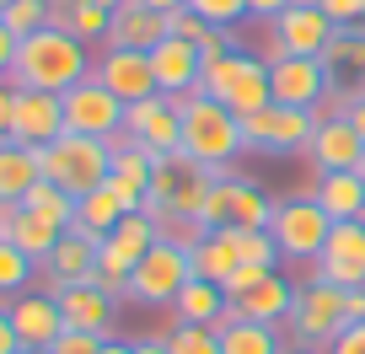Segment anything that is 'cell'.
I'll list each match as a JSON object with an SVG mask.
<instances>
[{
	"label": "cell",
	"instance_id": "obj_1",
	"mask_svg": "<svg viewBox=\"0 0 365 354\" xmlns=\"http://www.w3.org/2000/svg\"><path fill=\"white\" fill-rule=\"evenodd\" d=\"M91 76V54L76 33L65 27H43V33L22 38L16 43V65H11V86H27V92H54L65 97L70 86Z\"/></svg>",
	"mask_w": 365,
	"mask_h": 354
},
{
	"label": "cell",
	"instance_id": "obj_2",
	"mask_svg": "<svg viewBox=\"0 0 365 354\" xmlns=\"http://www.w3.org/2000/svg\"><path fill=\"white\" fill-rule=\"evenodd\" d=\"M182 156L199 161V167L210 172H231L237 167V156H247V145H242V118L231 113V108L210 103L205 92L182 97Z\"/></svg>",
	"mask_w": 365,
	"mask_h": 354
},
{
	"label": "cell",
	"instance_id": "obj_3",
	"mask_svg": "<svg viewBox=\"0 0 365 354\" xmlns=\"http://www.w3.org/2000/svg\"><path fill=\"white\" fill-rule=\"evenodd\" d=\"M43 161V183L65 188L70 199H86L113 177V140H91V135H59L54 145L38 150Z\"/></svg>",
	"mask_w": 365,
	"mask_h": 354
},
{
	"label": "cell",
	"instance_id": "obj_4",
	"mask_svg": "<svg viewBox=\"0 0 365 354\" xmlns=\"http://www.w3.org/2000/svg\"><path fill=\"white\" fill-rule=\"evenodd\" d=\"M199 92H205L210 103L231 108L237 118H252L258 108L274 103V92H269V59L247 54V48H231V54H220V59H205Z\"/></svg>",
	"mask_w": 365,
	"mask_h": 354
},
{
	"label": "cell",
	"instance_id": "obj_5",
	"mask_svg": "<svg viewBox=\"0 0 365 354\" xmlns=\"http://www.w3.org/2000/svg\"><path fill=\"white\" fill-rule=\"evenodd\" d=\"M269 231H274V241H279V252L290 263H307L312 269L322 258V247H328V236H333V215L312 194H290V199H274Z\"/></svg>",
	"mask_w": 365,
	"mask_h": 354
},
{
	"label": "cell",
	"instance_id": "obj_6",
	"mask_svg": "<svg viewBox=\"0 0 365 354\" xmlns=\"http://www.w3.org/2000/svg\"><path fill=\"white\" fill-rule=\"evenodd\" d=\"M194 279V258H188V241L178 236H161L145 258L135 263V274H129V301L135 306H172L178 290Z\"/></svg>",
	"mask_w": 365,
	"mask_h": 354
},
{
	"label": "cell",
	"instance_id": "obj_7",
	"mask_svg": "<svg viewBox=\"0 0 365 354\" xmlns=\"http://www.w3.org/2000/svg\"><path fill=\"white\" fill-rule=\"evenodd\" d=\"M317 118L312 108H290V103H269L252 118H242V145L258 150V156H307L312 135H317Z\"/></svg>",
	"mask_w": 365,
	"mask_h": 354
},
{
	"label": "cell",
	"instance_id": "obj_8",
	"mask_svg": "<svg viewBox=\"0 0 365 354\" xmlns=\"http://www.w3.org/2000/svg\"><path fill=\"white\" fill-rule=\"evenodd\" d=\"M285 328H290V343H301V349H328V343L349 328V317H344V290L328 285V279L296 285V306H290Z\"/></svg>",
	"mask_w": 365,
	"mask_h": 354
},
{
	"label": "cell",
	"instance_id": "obj_9",
	"mask_svg": "<svg viewBox=\"0 0 365 354\" xmlns=\"http://www.w3.org/2000/svg\"><path fill=\"white\" fill-rule=\"evenodd\" d=\"M333 33H339V22H333L328 11H322L317 0H296V6H285V11L269 22V54H290V59H322L333 43Z\"/></svg>",
	"mask_w": 365,
	"mask_h": 354
},
{
	"label": "cell",
	"instance_id": "obj_10",
	"mask_svg": "<svg viewBox=\"0 0 365 354\" xmlns=\"http://www.w3.org/2000/svg\"><path fill=\"white\" fill-rule=\"evenodd\" d=\"M263 59H269V92H274V103L328 113L333 80H328V65H322V59H290V54H263Z\"/></svg>",
	"mask_w": 365,
	"mask_h": 354
},
{
	"label": "cell",
	"instance_id": "obj_11",
	"mask_svg": "<svg viewBox=\"0 0 365 354\" xmlns=\"http://www.w3.org/2000/svg\"><path fill=\"white\" fill-rule=\"evenodd\" d=\"M124 113H129V103H118L97 76H86L81 86L65 92V129H70V135L118 140V135H124Z\"/></svg>",
	"mask_w": 365,
	"mask_h": 354
},
{
	"label": "cell",
	"instance_id": "obj_12",
	"mask_svg": "<svg viewBox=\"0 0 365 354\" xmlns=\"http://www.w3.org/2000/svg\"><path fill=\"white\" fill-rule=\"evenodd\" d=\"M124 140L145 145L150 156H172V150H182V108L172 103V97H161V92L145 97V103H129Z\"/></svg>",
	"mask_w": 365,
	"mask_h": 354
},
{
	"label": "cell",
	"instance_id": "obj_13",
	"mask_svg": "<svg viewBox=\"0 0 365 354\" xmlns=\"http://www.w3.org/2000/svg\"><path fill=\"white\" fill-rule=\"evenodd\" d=\"M307 279H328L339 290H360L365 285V220H339L322 247V258L312 263Z\"/></svg>",
	"mask_w": 365,
	"mask_h": 354
},
{
	"label": "cell",
	"instance_id": "obj_14",
	"mask_svg": "<svg viewBox=\"0 0 365 354\" xmlns=\"http://www.w3.org/2000/svg\"><path fill=\"white\" fill-rule=\"evenodd\" d=\"M59 135H65V97L16 86V103H11V140L16 145L43 150V145H54Z\"/></svg>",
	"mask_w": 365,
	"mask_h": 354
},
{
	"label": "cell",
	"instance_id": "obj_15",
	"mask_svg": "<svg viewBox=\"0 0 365 354\" xmlns=\"http://www.w3.org/2000/svg\"><path fill=\"white\" fill-rule=\"evenodd\" d=\"M360 156H365L360 129H354L344 113H322L317 135H312V145H307L312 172H360Z\"/></svg>",
	"mask_w": 365,
	"mask_h": 354
},
{
	"label": "cell",
	"instance_id": "obj_16",
	"mask_svg": "<svg viewBox=\"0 0 365 354\" xmlns=\"http://www.w3.org/2000/svg\"><path fill=\"white\" fill-rule=\"evenodd\" d=\"M91 76L103 80L118 103L156 97V70H150V54H140V48H103V59H91Z\"/></svg>",
	"mask_w": 365,
	"mask_h": 354
},
{
	"label": "cell",
	"instance_id": "obj_17",
	"mask_svg": "<svg viewBox=\"0 0 365 354\" xmlns=\"http://www.w3.org/2000/svg\"><path fill=\"white\" fill-rule=\"evenodd\" d=\"M322 65H328L339 113L349 103H360V97H365V27H339L333 43H328V54H322Z\"/></svg>",
	"mask_w": 365,
	"mask_h": 354
},
{
	"label": "cell",
	"instance_id": "obj_18",
	"mask_svg": "<svg viewBox=\"0 0 365 354\" xmlns=\"http://www.w3.org/2000/svg\"><path fill=\"white\" fill-rule=\"evenodd\" d=\"M150 70H156V92L172 97V103H182V97L199 92V76H205V54H199L194 43H182V38H161L156 48H150Z\"/></svg>",
	"mask_w": 365,
	"mask_h": 354
},
{
	"label": "cell",
	"instance_id": "obj_19",
	"mask_svg": "<svg viewBox=\"0 0 365 354\" xmlns=\"http://www.w3.org/2000/svg\"><path fill=\"white\" fill-rule=\"evenodd\" d=\"M6 311H11V328L22 338V349H54V338L65 333L59 301L48 290H22L16 301H6Z\"/></svg>",
	"mask_w": 365,
	"mask_h": 354
},
{
	"label": "cell",
	"instance_id": "obj_20",
	"mask_svg": "<svg viewBox=\"0 0 365 354\" xmlns=\"http://www.w3.org/2000/svg\"><path fill=\"white\" fill-rule=\"evenodd\" d=\"M91 274H97V241L76 236V231H65L59 247L38 263V285H43L48 296L65 290V285H91Z\"/></svg>",
	"mask_w": 365,
	"mask_h": 354
},
{
	"label": "cell",
	"instance_id": "obj_21",
	"mask_svg": "<svg viewBox=\"0 0 365 354\" xmlns=\"http://www.w3.org/2000/svg\"><path fill=\"white\" fill-rule=\"evenodd\" d=\"M54 301H59L65 328L97 333V338H113V311H118V301L108 296V290H97V285H65V290H54Z\"/></svg>",
	"mask_w": 365,
	"mask_h": 354
},
{
	"label": "cell",
	"instance_id": "obj_22",
	"mask_svg": "<svg viewBox=\"0 0 365 354\" xmlns=\"http://www.w3.org/2000/svg\"><path fill=\"white\" fill-rule=\"evenodd\" d=\"M290 306H296V285H290L279 269H269V274H263L252 290H242V296L231 301V317H247V322H279V328H285Z\"/></svg>",
	"mask_w": 365,
	"mask_h": 354
},
{
	"label": "cell",
	"instance_id": "obj_23",
	"mask_svg": "<svg viewBox=\"0 0 365 354\" xmlns=\"http://www.w3.org/2000/svg\"><path fill=\"white\" fill-rule=\"evenodd\" d=\"M312 199L339 220H365V172H317L312 177Z\"/></svg>",
	"mask_w": 365,
	"mask_h": 354
},
{
	"label": "cell",
	"instance_id": "obj_24",
	"mask_svg": "<svg viewBox=\"0 0 365 354\" xmlns=\"http://www.w3.org/2000/svg\"><path fill=\"white\" fill-rule=\"evenodd\" d=\"M161 38H167V16H161V11H150V6H140V0H129V6L113 11L108 48H140V54H150Z\"/></svg>",
	"mask_w": 365,
	"mask_h": 354
},
{
	"label": "cell",
	"instance_id": "obj_25",
	"mask_svg": "<svg viewBox=\"0 0 365 354\" xmlns=\"http://www.w3.org/2000/svg\"><path fill=\"white\" fill-rule=\"evenodd\" d=\"M0 236L16 241V247H22L33 263H43L48 252L59 247V236H65V231L48 226V220H38L33 209H22V204H0Z\"/></svg>",
	"mask_w": 365,
	"mask_h": 354
},
{
	"label": "cell",
	"instance_id": "obj_26",
	"mask_svg": "<svg viewBox=\"0 0 365 354\" xmlns=\"http://www.w3.org/2000/svg\"><path fill=\"white\" fill-rule=\"evenodd\" d=\"M167 311H172V322H205V328L231 322V301H226V290H220L215 279H188Z\"/></svg>",
	"mask_w": 365,
	"mask_h": 354
},
{
	"label": "cell",
	"instance_id": "obj_27",
	"mask_svg": "<svg viewBox=\"0 0 365 354\" xmlns=\"http://www.w3.org/2000/svg\"><path fill=\"white\" fill-rule=\"evenodd\" d=\"M43 183V161L33 145H16V140H0V204H22L27 188Z\"/></svg>",
	"mask_w": 365,
	"mask_h": 354
},
{
	"label": "cell",
	"instance_id": "obj_28",
	"mask_svg": "<svg viewBox=\"0 0 365 354\" xmlns=\"http://www.w3.org/2000/svg\"><path fill=\"white\" fill-rule=\"evenodd\" d=\"M285 333L279 322H247V317H231L220 322V354H285Z\"/></svg>",
	"mask_w": 365,
	"mask_h": 354
},
{
	"label": "cell",
	"instance_id": "obj_29",
	"mask_svg": "<svg viewBox=\"0 0 365 354\" xmlns=\"http://www.w3.org/2000/svg\"><path fill=\"white\" fill-rule=\"evenodd\" d=\"M188 258H194V279H215V285H226L242 269V258H237L226 231H199V236L188 241Z\"/></svg>",
	"mask_w": 365,
	"mask_h": 354
},
{
	"label": "cell",
	"instance_id": "obj_30",
	"mask_svg": "<svg viewBox=\"0 0 365 354\" xmlns=\"http://www.w3.org/2000/svg\"><path fill=\"white\" fill-rule=\"evenodd\" d=\"M48 16L81 43H108V27H113V11H103L97 0H48Z\"/></svg>",
	"mask_w": 365,
	"mask_h": 354
},
{
	"label": "cell",
	"instance_id": "obj_31",
	"mask_svg": "<svg viewBox=\"0 0 365 354\" xmlns=\"http://www.w3.org/2000/svg\"><path fill=\"white\" fill-rule=\"evenodd\" d=\"M129 209L118 204L113 199V188H97V194H86V199H76V220H70V231H76V236H86V241H103L108 231L118 226V220H124Z\"/></svg>",
	"mask_w": 365,
	"mask_h": 354
},
{
	"label": "cell",
	"instance_id": "obj_32",
	"mask_svg": "<svg viewBox=\"0 0 365 354\" xmlns=\"http://www.w3.org/2000/svg\"><path fill=\"white\" fill-rule=\"evenodd\" d=\"M269 220H274V199L258 183H247V177H231V226L269 231Z\"/></svg>",
	"mask_w": 365,
	"mask_h": 354
},
{
	"label": "cell",
	"instance_id": "obj_33",
	"mask_svg": "<svg viewBox=\"0 0 365 354\" xmlns=\"http://www.w3.org/2000/svg\"><path fill=\"white\" fill-rule=\"evenodd\" d=\"M33 279H38V263L16 241L0 236V301H16L22 290H33Z\"/></svg>",
	"mask_w": 365,
	"mask_h": 354
},
{
	"label": "cell",
	"instance_id": "obj_34",
	"mask_svg": "<svg viewBox=\"0 0 365 354\" xmlns=\"http://www.w3.org/2000/svg\"><path fill=\"white\" fill-rule=\"evenodd\" d=\"M231 247H237V258L247 263V269H279V241H274V231H242V226H226Z\"/></svg>",
	"mask_w": 365,
	"mask_h": 354
},
{
	"label": "cell",
	"instance_id": "obj_35",
	"mask_svg": "<svg viewBox=\"0 0 365 354\" xmlns=\"http://www.w3.org/2000/svg\"><path fill=\"white\" fill-rule=\"evenodd\" d=\"M22 209H33L38 220H48V226H59V231H70V220H76V199H70L65 188H54V183H38V188H27Z\"/></svg>",
	"mask_w": 365,
	"mask_h": 354
},
{
	"label": "cell",
	"instance_id": "obj_36",
	"mask_svg": "<svg viewBox=\"0 0 365 354\" xmlns=\"http://www.w3.org/2000/svg\"><path fill=\"white\" fill-rule=\"evenodd\" d=\"M167 354H220V328H205V322H172Z\"/></svg>",
	"mask_w": 365,
	"mask_h": 354
},
{
	"label": "cell",
	"instance_id": "obj_37",
	"mask_svg": "<svg viewBox=\"0 0 365 354\" xmlns=\"http://www.w3.org/2000/svg\"><path fill=\"white\" fill-rule=\"evenodd\" d=\"M0 22H6V33L22 43V38L43 33V27H54V16H48V0H11L6 11H0Z\"/></svg>",
	"mask_w": 365,
	"mask_h": 354
},
{
	"label": "cell",
	"instance_id": "obj_38",
	"mask_svg": "<svg viewBox=\"0 0 365 354\" xmlns=\"http://www.w3.org/2000/svg\"><path fill=\"white\" fill-rule=\"evenodd\" d=\"M231 177H237V172H226V177L210 183L205 209H199V231H226L231 226Z\"/></svg>",
	"mask_w": 365,
	"mask_h": 354
},
{
	"label": "cell",
	"instance_id": "obj_39",
	"mask_svg": "<svg viewBox=\"0 0 365 354\" xmlns=\"http://www.w3.org/2000/svg\"><path fill=\"white\" fill-rule=\"evenodd\" d=\"M188 11L205 16L210 27H237L247 16V0H188Z\"/></svg>",
	"mask_w": 365,
	"mask_h": 354
},
{
	"label": "cell",
	"instance_id": "obj_40",
	"mask_svg": "<svg viewBox=\"0 0 365 354\" xmlns=\"http://www.w3.org/2000/svg\"><path fill=\"white\" fill-rule=\"evenodd\" d=\"M167 33L199 48V43H205V33H210V22H205V16H194L188 6H182V11H167Z\"/></svg>",
	"mask_w": 365,
	"mask_h": 354
},
{
	"label": "cell",
	"instance_id": "obj_41",
	"mask_svg": "<svg viewBox=\"0 0 365 354\" xmlns=\"http://www.w3.org/2000/svg\"><path fill=\"white\" fill-rule=\"evenodd\" d=\"M103 343H108V338H97V333L65 328V333L54 338V349H48V354H103Z\"/></svg>",
	"mask_w": 365,
	"mask_h": 354
},
{
	"label": "cell",
	"instance_id": "obj_42",
	"mask_svg": "<svg viewBox=\"0 0 365 354\" xmlns=\"http://www.w3.org/2000/svg\"><path fill=\"white\" fill-rule=\"evenodd\" d=\"M339 27H365V0H317Z\"/></svg>",
	"mask_w": 365,
	"mask_h": 354
},
{
	"label": "cell",
	"instance_id": "obj_43",
	"mask_svg": "<svg viewBox=\"0 0 365 354\" xmlns=\"http://www.w3.org/2000/svg\"><path fill=\"white\" fill-rule=\"evenodd\" d=\"M322 354H365V322H349V328H344Z\"/></svg>",
	"mask_w": 365,
	"mask_h": 354
},
{
	"label": "cell",
	"instance_id": "obj_44",
	"mask_svg": "<svg viewBox=\"0 0 365 354\" xmlns=\"http://www.w3.org/2000/svg\"><path fill=\"white\" fill-rule=\"evenodd\" d=\"M0 354H22V338H16V328H11V311H6V301H0Z\"/></svg>",
	"mask_w": 365,
	"mask_h": 354
},
{
	"label": "cell",
	"instance_id": "obj_45",
	"mask_svg": "<svg viewBox=\"0 0 365 354\" xmlns=\"http://www.w3.org/2000/svg\"><path fill=\"white\" fill-rule=\"evenodd\" d=\"M11 103H16V86L0 80V140H11Z\"/></svg>",
	"mask_w": 365,
	"mask_h": 354
},
{
	"label": "cell",
	"instance_id": "obj_46",
	"mask_svg": "<svg viewBox=\"0 0 365 354\" xmlns=\"http://www.w3.org/2000/svg\"><path fill=\"white\" fill-rule=\"evenodd\" d=\"M11 65H16V38L6 33V22H0V80H11Z\"/></svg>",
	"mask_w": 365,
	"mask_h": 354
},
{
	"label": "cell",
	"instance_id": "obj_47",
	"mask_svg": "<svg viewBox=\"0 0 365 354\" xmlns=\"http://www.w3.org/2000/svg\"><path fill=\"white\" fill-rule=\"evenodd\" d=\"M285 6H296V0H247V16H263V22H274Z\"/></svg>",
	"mask_w": 365,
	"mask_h": 354
},
{
	"label": "cell",
	"instance_id": "obj_48",
	"mask_svg": "<svg viewBox=\"0 0 365 354\" xmlns=\"http://www.w3.org/2000/svg\"><path fill=\"white\" fill-rule=\"evenodd\" d=\"M344 317H349V322H365V285H360V290H344Z\"/></svg>",
	"mask_w": 365,
	"mask_h": 354
},
{
	"label": "cell",
	"instance_id": "obj_49",
	"mask_svg": "<svg viewBox=\"0 0 365 354\" xmlns=\"http://www.w3.org/2000/svg\"><path fill=\"white\" fill-rule=\"evenodd\" d=\"M344 118H349V124L365 135V97H360V103H349V108H344Z\"/></svg>",
	"mask_w": 365,
	"mask_h": 354
},
{
	"label": "cell",
	"instance_id": "obj_50",
	"mask_svg": "<svg viewBox=\"0 0 365 354\" xmlns=\"http://www.w3.org/2000/svg\"><path fill=\"white\" fill-rule=\"evenodd\" d=\"M140 6H150V11H161V16H167V11H182L188 0H140Z\"/></svg>",
	"mask_w": 365,
	"mask_h": 354
},
{
	"label": "cell",
	"instance_id": "obj_51",
	"mask_svg": "<svg viewBox=\"0 0 365 354\" xmlns=\"http://www.w3.org/2000/svg\"><path fill=\"white\" fill-rule=\"evenodd\" d=\"M135 354H167V338H140Z\"/></svg>",
	"mask_w": 365,
	"mask_h": 354
},
{
	"label": "cell",
	"instance_id": "obj_52",
	"mask_svg": "<svg viewBox=\"0 0 365 354\" xmlns=\"http://www.w3.org/2000/svg\"><path fill=\"white\" fill-rule=\"evenodd\" d=\"M103 354H135V343H124V338H108V343H103Z\"/></svg>",
	"mask_w": 365,
	"mask_h": 354
},
{
	"label": "cell",
	"instance_id": "obj_53",
	"mask_svg": "<svg viewBox=\"0 0 365 354\" xmlns=\"http://www.w3.org/2000/svg\"><path fill=\"white\" fill-rule=\"evenodd\" d=\"M97 6H103V11H118V6H129V0H97Z\"/></svg>",
	"mask_w": 365,
	"mask_h": 354
},
{
	"label": "cell",
	"instance_id": "obj_54",
	"mask_svg": "<svg viewBox=\"0 0 365 354\" xmlns=\"http://www.w3.org/2000/svg\"><path fill=\"white\" fill-rule=\"evenodd\" d=\"M285 354H322V349H301V343H290V349Z\"/></svg>",
	"mask_w": 365,
	"mask_h": 354
},
{
	"label": "cell",
	"instance_id": "obj_55",
	"mask_svg": "<svg viewBox=\"0 0 365 354\" xmlns=\"http://www.w3.org/2000/svg\"><path fill=\"white\" fill-rule=\"evenodd\" d=\"M22 354H48V349H22Z\"/></svg>",
	"mask_w": 365,
	"mask_h": 354
},
{
	"label": "cell",
	"instance_id": "obj_56",
	"mask_svg": "<svg viewBox=\"0 0 365 354\" xmlns=\"http://www.w3.org/2000/svg\"><path fill=\"white\" fill-rule=\"evenodd\" d=\"M6 6H11V0H0V11H6Z\"/></svg>",
	"mask_w": 365,
	"mask_h": 354
},
{
	"label": "cell",
	"instance_id": "obj_57",
	"mask_svg": "<svg viewBox=\"0 0 365 354\" xmlns=\"http://www.w3.org/2000/svg\"><path fill=\"white\" fill-rule=\"evenodd\" d=\"M360 172H365V156H360Z\"/></svg>",
	"mask_w": 365,
	"mask_h": 354
}]
</instances>
